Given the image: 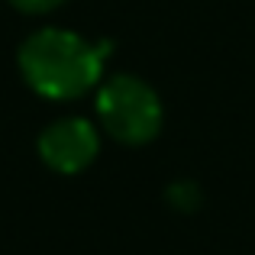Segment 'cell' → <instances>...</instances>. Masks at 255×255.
<instances>
[{"label":"cell","instance_id":"obj_2","mask_svg":"<svg viewBox=\"0 0 255 255\" xmlns=\"http://www.w3.org/2000/svg\"><path fill=\"white\" fill-rule=\"evenodd\" d=\"M97 113L107 132L129 145L149 142L162 126V104H158L155 91L129 75L110 78L100 87Z\"/></svg>","mask_w":255,"mask_h":255},{"label":"cell","instance_id":"obj_3","mask_svg":"<svg viewBox=\"0 0 255 255\" xmlns=\"http://www.w3.org/2000/svg\"><path fill=\"white\" fill-rule=\"evenodd\" d=\"M39 155L45 158L49 168L75 174V171L87 168L94 162V155H97V132L81 117H65L42 132Z\"/></svg>","mask_w":255,"mask_h":255},{"label":"cell","instance_id":"obj_4","mask_svg":"<svg viewBox=\"0 0 255 255\" xmlns=\"http://www.w3.org/2000/svg\"><path fill=\"white\" fill-rule=\"evenodd\" d=\"M13 3L26 13H45V10H52V6H58L62 0H13Z\"/></svg>","mask_w":255,"mask_h":255},{"label":"cell","instance_id":"obj_1","mask_svg":"<svg viewBox=\"0 0 255 255\" xmlns=\"http://www.w3.org/2000/svg\"><path fill=\"white\" fill-rule=\"evenodd\" d=\"M110 45H91L68 29H39L19 49V68L42 97L68 100L100 78Z\"/></svg>","mask_w":255,"mask_h":255}]
</instances>
